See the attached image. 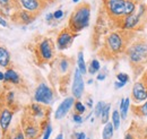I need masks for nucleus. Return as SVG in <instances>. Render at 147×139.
<instances>
[{
	"label": "nucleus",
	"mask_w": 147,
	"mask_h": 139,
	"mask_svg": "<svg viewBox=\"0 0 147 139\" xmlns=\"http://www.w3.org/2000/svg\"><path fill=\"white\" fill-rule=\"evenodd\" d=\"M93 83V79H90V80H88V82H87V84H90V85H91V84H92Z\"/></svg>",
	"instance_id": "nucleus-45"
},
{
	"label": "nucleus",
	"mask_w": 147,
	"mask_h": 139,
	"mask_svg": "<svg viewBox=\"0 0 147 139\" xmlns=\"http://www.w3.org/2000/svg\"><path fill=\"white\" fill-rule=\"evenodd\" d=\"M86 139H90V138H86Z\"/></svg>",
	"instance_id": "nucleus-49"
},
{
	"label": "nucleus",
	"mask_w": 147,
	"mask_h": 139,
	"mask_svg": "<svg viewBox=\"0 0 147 139\" xmlns=\"http://www.w3.org/2000/svg\"><path fill=\"white\" fill-rule=\"evenodd\" d=\"M75 100H76V99H75L74 96H68V97H66V99L59 104L58 109L55 110V120H61V119H63V118L69 113V111L73 109Z\"/></svg>",
	"instance_id": "nucleus-12"
},
{
	"label": "nucleus",
	"mask_w": 147,
	"mask_h": 139,
	"mask_svg": "<svg viewBox=\"0 0 147 139\" xmlns=\"http://www.w3.org/2000/svg\"><path fill=\"white\" fill-rule=\"evenodd\" d=\"M44 1H47L49 5H50V3H52V2H55V0H44Z\"/></svg>",
	"instance_id": "nucleus-43"
},
{
	"label": "nucleus",
	"mask_w": 147,
	"mask_h": 139,
	"mask_svg": "<svg viewBox=\"0 0 147 139\" xmlns=\"http://www.w3.org/2000/svg\"><path fill=\"white\" fill-rule=\"evenodd\" d=\"M114 134V127L112 124V122H107L104 124L103 131H102V139H112Z\"/></svg>",
	"instance_id": "nucleus-21"
},
{
	"label": "nucleus",
	"mask_w": 147,
	"mask_h": 139,
	"mask_svg": "<svg viewBox=\"0 0 147 139\" xmlns=\"http://www.w3.org/2000/svg\"><path fill=\"white\" fill-rule=\"evenodd\" d=\"M74 2H79V0H73Z\"/></svg>",
	"instance_id": "nucleus-46"
},
{
	"label": "nucleus",
	"mask_w": 147,
	"mask_h": 139,
	"mask_svg": "<svg viewBox=\"0 0 147 139\" xmlns=\"http://www.w3.org/2000/svg\"><path fill=\"white\" fill-rule=\"evenodd\" d=\"M9 65H10V53L5 47H0V66L7 68Z\"/></svg>",
	"instance_id": "nucleus-19"
},
{
	"label": "nucleus",
	"mask_w": 147,
	"mask_h": 139,
	"mask_svg": "<svg viewBox=\"0 0 147 139\" xmlns=\"http://www.w3.org/2000/svg\"><path fill=\"white\" fill-rule=\"evenodd\" d=\"M10 139H25L24 132L19 129V130H17V132H16V134H14V136H13Z\"/></svg>",
	"instance_id": "nucleus-32"
},
{
	"label": "nucleus",
	"mask_w": 147,
	"mask_h": 139,
	"mask_svg": "<svg viewBox=\"0 0 147 139\" xmlns=\"http://www.w3.org/2000/svg\"><path fill=\"white\" fill-rule=\"evenodd\" d=\"M117 80L123 82V83H127L128 84L129 80H130V77H129L128 74H126V72H118L117 74Z\"/></svg>",
	"instance_id": "nucleus-29"
},
{
	"label": "nucleus",
	"mask_w": 147,
	"mask_h": 139,
	"mask_svg": "<svg viewBox=\"0 0 147 139\" xmlns=\"http://www.w3.org/2000/svg\"><path fill=\"white\" fill-rule=\"evenodd\" d=\"M3 82L10 83V84H14V85H18L20 83V76L18 75V72L15 71L14 69H8L5 72Z\"/></svg>",
	"instance_id": "nucleus-17"
},
{
	"label": "nucleus",
	"mask_w": 147,
	"mask_h": 139,
	"mask_svg": "<svg viewBox=\"0 0 147 139\" xmlns=\"http://www.w3.org/2000/svg\"><path fill=\"white\" fill-rule=\"evenodd\" d=\"M135 76H140L147 67V36L137 34L125 52Z\"/></svg>",
	"instance_id": "nucleus-2"
},
{
	"label": "nucleus",
	"mask_w": 147,
	"mask_h": 139,
	"mask_svg": "<svg viewBox=\"0 0 147 139\" xmlns=\"http://www.w3.org/2000/svg\"><path fill=\"white\" fill-rule=\"evenodd\" d=\"M55 1H57V0H55Z\"/></svg>",
	"instance_id": "nucleus-50"
},
{
	"label": "nucleus",
	"mask_w": 147,
	"mask_h": 139,
	"mask_svg": "<svg viewBox=\"0 0 147 139\" xmlns=\"http://www.w3.org/2000/svg\"><path fill=\"white\" fill-rule=\"evenodd\" d=\"M87 136L84 131H80V132H76L75 134V139H86Z\"/></svg>",
	"instance_id": "nucleus-34"
},
{
	"label": "nucleus",
	"mask_w": 147,
	"mask_h": 139,
	"mask_svg": "<svg viewBox=\"0 0 147 139\" xmlns=\"http://www.w3.org/2000/svg\"><path fill=\"white\" fill-rule=\"evenodd\" d=\"M18 2L23 9L36 15H40V13L49 6V3L44 0H18Z\"/></svg>",
	"instance_id": "nucleus-11"
},
{
	"label": "nucleus",
	"mask_w": 147,
	"mask_h": 139,
	"mask_svg": "<svg viewBox=\"0 0 147 139\" xmlns=\"http://www.w3.org/2000/svg\"><path fill=\"white\" fill-rule=\"evenodd\" d=\"M3 79H5V74L0 71V82H3Z\"/></svg>",
	"instance_id": "nucleus-41"
},
{
	"label": "nucleus",
	"mask_w": 147,
	"mask_h": 139,
	"mask_svg": "<svg viewBox=\"0 0 147 139\" xmlns=\"http://www.w3.org/2000/svg\"><path fill=\"white\" fill-rule=\"evenodd\" d=\"M132 1H135V2H137V3H140V2H143V0H132Z\"/></svg>",
	"instance_id": "nucleus-44"
},
{
	"label": "nucleus",
	"mask_w": 147,
	"mask_h": 139,
	"mask_svg": "<svg viewBox=\"0 0 147 139\" xmlns=\"http://www.w3.org/2000/svg\"><path fill=\"white\" fill-rule=\"evenodd\" d=\"M35 57L36 61L41 65L48 63L53 60L55 54V45L50 37L42 38L35 45Z\"/></svg>",
	"instance_id": "nucleus-4"
},
{
	"label": "nucleus",
	"mask_w": 147,
	"mask_h": 139,
	"mask_svg": "<svg viewBox=\"0 0 147 139\" xmlns=\"http://www.w3.org/2000/svg\"><path fill=\"white\" fill-rule=\"evenodd\" d=\"M125 139H134V136L131 135V134H126V136H125Z\"/></svg>",
	"instance_id": "nucleus-40"
},
{
	"label": "nucleus",
	"mask_w": 147,
	"mask_h": 139,
	"mask_svg": "<svg viewBox=\"0 0 147 139\" xmlns=\"http://www.w3.org/2000/svg\"><path fill=\"white\" fill-rule=\"evenodd\" d=\"M131 112L137 118H146L147 117V100L140 104H136L131 107Z\"/></svg>",
	"instance_id": "nucleus-16"
},
{
	"label": "nucleus",
	"mask_w": 147,
	"mask_h": 139,
	"mask_svg": "<svg viewBox=\"0 0 147 139\" xmlns=\"http://www.w3.org/2000/svg\"><path fill=\"white\" fill-rule=\"evenodd\" d=\"M111 120H112V124L114 127V130H118L120 128V123H121V117H120V112L119 110H114L112 112V115H111Z\"/></svg>",
	"instance_id": "nucleus-24"
},
{
	"label": "nucleus",
	"mask_w": 147,
	"mask_h": 139,
	"mask_svg": "<svg viewBox=\"0 0 147 139\" xmlns=\"http://www.w3.org/2000/svg\"><path fill=\"white\" fill-rule=\"evenodd\" d=\"M52 131H53V129H52L51 123H48V124H47V127H45V128H44V130H43L42 139H50L51 135H52Z\"/></svg>",
	"instance_id": "nucleus-28"
},
{
	"label": "nucleus",
	"mask_w": 147,
	"mask_h": 139,
	"mask_svg": "<svg viewBox=\"0 0 147 139\" xmlns=\"http://www.w3.org/2000/svg\"><path fill=\"white\" fill-rule=\"evenodd\" d=\"M100 69H101V63H100V61H98L97 59H93L92 61H91V63H90V67H88L87 72L91 74V75H95L96 72L100 71Z\"/></svg>",
	"instance_id": "nucleus-25"
},
{
	"label": "nucleus",
	"mask_w": 147,
	"mask_h": 139,
	"mask_svg": "<svg viewBox=\"0 0 147 139\" xmlns=\"http://www.w3.org/2000/svg\"><path fill=\"white\" fill-rule=\"evenodd\" d=\"M126 85H127V83H123V82H119V80L114 82V88H115V89H119V88L126 86Z\"/></svg>",
	"instance_id": "nucleus-35"
},
{
	"label": "nucleus",
	"mask_w": 147,
	"mask_h": 139,
	"mask_svg": "<svg viewBox=\"0 0 147 139\" xmlns=\"http://www.w3.org/2000/svg\"><path fill=\"white\" fill-rule=\"evenodd\" d=\"M110 111H111V104L110 103H105L103 110H102V113H101V122L102 124H105L107 122H109L110 120Z\"/></svg>",
	"instance_id": "nucleus-23"
},
{
	"label": "nucleus",
	"mask_w": 147,
	"mask_h": 139,
	"mask_svg": "<svg viewBox=\"0 0 147 139\" xmlns=\"http://www.w3.org/2000/svg\"><path fill=\"white\" fill-rule=\"evenodd\" d=\"M91 20V5L87 1L79 2L68 20V28L74 33H79L86 27H88Z\"/></svg>",
	"instance_id": "nucleus-3"
},
{
	"label": "nucleus",
	"mask_w": 147,
	"mask_h": 139,
	"mask_svg": "<svg viewBox=\"0 0 147 139\" xmlns=\"http://www.w3.org/2000/svg\"><path fill=\"white\" fill-rule=\"evenodd\" d=\"M146 13H147V3H146Z\"/></svg>",
	"instance_id": "nucleus-48"
},
{
	"label": "nucleus",
	"mask_w": 147,
	"mask_h": 139,
	"mask_svg": "<svg viewBox=\"0 0 147 139\" xmlns=\"http://www.w3.org/2000/svg\"><path fill=\"white\" fill-rule=\"evenodd\" d=\"M63 17V11H62V9H57L55 13H53V18H55V20H60V19H62Z\"/></svg>",
	"instance_id": "nucleus-31"
},
{
	"label": "nucleus",
	"mask_w": 147,
	"mask_h": 139,
	"mask_svg": "<svg viewBox=\"0 0 147 139\" xmlns=\"http://www.w3.org/2000/svg\"><path fill=\"white\" fill-rule=\"evenodd\" d=\"M77 68L82 72V75H86L87 74V66L85 63V59H84V53L80 50L77 55Z\"/></svg>",
	"instance_id": "nucleus-20"
},
{
	"label": "nucleus",
	"mask_w": 147,
	"mask_h": 139,
	"mask_svg": "<svg viewBox=\"0 0 147 139\" xmlns=\"http://www.w3.org/2000/svg\"><path fill=\"white\" fill-rule=\"evenodd\" d=\"M104 105L105 103L103 102V101H100V102H97V104L95 105V107H94V117H95V119H97V118H101V113H102V110H103V107H104Z\"/></svg>",
	"instance_id": "nucleus-27"
},
{
	"label": "nucleus",
	"mask_w": 147,
	"mask_h": 139,
	"mask_svg": "<svg viewBox=\"0 0 147 139\" xmlns=\"http://www.w3.org/2000/svg\"><path fill=\"white\" fill-rule=\"evenodd\" d=\"M107 78V75L104 74V72H101V74H97V76H96V79L97 80H100V82H102V80H104Z\"/></svg>",
	"instance_id": "nucleus-36"
},
{
	"label": "nucleus",
	"mask_w": 147,
	"mask_h": 139,
	"mask_svg": "<svg viewBox=\"0 0 147 139\" xmlns=\"http://www.w3.org/2000/svg\"><path fill=\"white\" fill-rule=\"evenodd\" d=\"M73 121L77 124H82L83 121H84V118L82 117V114H78V113H74L73 114Z\"/></svg>",
	"instance_id": "nucleus-30"
},
{
	"label": "nucleus",
	"mask_w": 147,
	"mask_h": 139,
	"mask_svg": "<svg viewBox=\"0 0 147 139\" xmlns=\"http://www.w3.org/2000/svg\"><path fill=\"white\" fill-rule=\"evenodd\" d=\"M0 25H1L2 27H7V26H8V24H7L6 19H5L3 17H1V16H0Z\"/></svg>",
	"instance_id": "nucleus-38"
},
{
	"label": "nucleus",
	"mask_w": 147,
	"mask_h": 139,
	"mask_svg": "<svg viewBox=\"0 0 147 139\" xmlns=\"http://www.w3.org/2000/svg\"><path fill=\"white\" fill-rule=\"evenodd\" d=\"M14 97H15V94H14V92H9L8 93V95H7V102H8V104H13V102H14Z\"/></svg>",
	"instance_id": "nucleus-33"
},
{
	"label": "nucleus",
	"mask_w": 147,
	"mask_h": 139,
	"mask_svg": "<svg viewBox=\"0 0 147 139\" xmlns=\"http://www.w3.org/2000/svg\"><path fill=\"white\" fill-rule=\"evenodd\" d=\"M130 100L135 104H140L147 100V69L140 75V78L134 84Z\"/></svg>",
	"instance_id": "nucleus-6"
},
{
	"label": "nucleus",
	"mask_w": 147,
	"mask_h": 139,
	"mask_svg": "<svg viewBox=\"0 0 147 139\" xmlns=\"http://www.w3.org/2000/svg\"><path fill=\"white\" fill-rule=\"evenodd\" d=\"M0 6L5 7L7 10L13 9V8H15L16 10L22 9V7H20V5H19L18 0H0Z\"/></svg>",
	"instance_id": "nucleus-22"
},
{
	"label": "nucleus",
	"mask_w": 147,
	"mask_h": 139,
	"mask_svg": "<svg viewBox=\"0 0 147 139\" xmlns=\"http://www.w3.org/2000/svg\"><path fill=\"white\" fill-rule=\"evenodd\" d=\"M130 97H126V99H121L120 102V107H119V112H120V117L121 120H126L128 112L130 110Z\"/></svg>",
	"instance_id": "nucleus-18"
},
{
	"label": "nucleus",
	"mask_w": 147,
	"mask_h": 139,
	"mask_svg": "<svg viewBox=\"0 0 147 139\" xmlns=\"http://www.w3.org/2000/svg\"><path fill=\"white\" fill-rule=\"evenodd\" d=\"M34 101L43 105H50L55 101V93L53 89L49 86L47 83L41 82L36 86L33 95Z\"/></svg>",
	"instance_id": "nucleus-7"
},
{
	"label": "nucleus",
	"mask_w": 147,
	"mask_h": 139,
	"mask_svg": "<svg viewBox=\"0 0 147 139\" xmlns=\"http://www.w3.org/2000/svg\"><path fill=\"white\" fill-rule=\"evenodd\" d=\"M84 90H85V83H84V78L82 72L76 68L74 71V80L73 85H71V94L76 100H80L82 96L84 95Z\"/></svg>",
	"instance_id": "nucleus-10"
},
{
	"label": "nucleus",
	"mask_w": 147,
	"mask_h": 139,
	"mask_svg": "<svg viewBox=\"0 0 147 139\" xmlns=\"http://www.w3.org/2000/svg\"><path fill=\"white\" fill-rule=\"evenodd\" d=\"M103 7L107 15L115 23V25L125 17L126 0H103Z\"/></svg>",
	"instance_id": "nucleus-5"
},
{
	"label": "nucleus",
	"mask_w": 147,
	"mask_h": 139,
	"mask_svg": "<svg viewBox=\"0 0 147 139\" xmlns=\"http://www.w3.org/2000/svg\"><path fill=\"white\" fill-rule=\"evenodd\" d=\"M14 117V112L11 110H9L8 107H3L0 111V127L3 131H6L9 128V124L13 120Z\"/></svg>",
	"instance_id": "nucleus-14"
},
{
	"label": "nucleus",
	"mask_w": 147,
	"mask_h": 139,
	"mask_svg": "<svg viewBox=\"0 0 147 139\" xmlns=\"http://www.w3.org/2000/svg\"><path fill=\"white\" fill-rule=\"evenodd\" d=\"M0 128H1V127H0ZM0 138H1V131H0Z\"/></svg>",
	"instance_id": "nucleus-47"
},
{
	"label": "nucleus",
	"mask_w": 147,
	"mask_h": 139,
	"mask_svg": "<svg viewBox=\"0 0 147 139\" xmlns=\"http://www.w3.org/2000/svg\"><path fill=\"white\" fill-rule=\"evenodd\" d=\"M37 16L38 15L34 14V13H31L28 10L18 9V10H16L15 15L13 16L11 19H14L18 24H25V25H27V24H31L32 22H34Z\"/></svg>",
	"instance_id": "nucleus-13"
},
{
	"label": "nucleus",
	"mask_w": 147,
	"mask_h": 139,
	"mask_svg": "<svg viewBox=\"0 0 147 139\" xmlns=\"http://www.w3.org/2000/svg\"><path fill=\"white\" fill-rule=\"evenodd\" d=\"M138 32L127 31V30H119L113 31L110 34L107 35L104 45H103V54L101 57L103 59H115L122 54H125L128 45L136 37Z\"/></svg>",
	"instance_id": "nucleus-1"
},
{
	"label": "nucleus",
	"mask_w": 147,
	"mask_h": 139,
	"mask_svg": "<svg viewBox=\"0 0 147 139\" xmlns=\"http://www.w3.org/2000/svg\"><path fill=\"white\" fill-rule=\"evenodd\" d=\"M55 139H63V134H62V132H60L59 135H57Z\"/></svg>",
	"instance_id": "nucleus-42"
},
{
	"label": "nucleus",
	"mask_w": 147,
	"mask_h": 139,
	"mask_svg": "<svg viewBox=\"0 0 147 139\" xmlns=\"http://www.w3.org/2000/svg\"><path fill=\"white\" fill-rule=\"evenodd\" d=\"M57 68H58V71H59L61 75L68 74L69 69L71 68V59H69V58H67V57H61V58L58 60Z\"/></svg>",
	"instance_id": "nucleus-15"
},
{
	"label": "nucleus",
	"mask_w": 147,
	"mask_h": 139,
	"mask_svg": "<svg viewBox=\"0 0 147 139\" xmlns=\"http://www.w3.org/2000/svg\"><path fill=\"white\" fill-rule=\"evenodd\" d=\"M86 104H87V106L90 107V109H92L93 107V100L90 97V99H87V101H86Z\"/></svg>",
	"instance_id": "nucleus-39"
},
{
	"label": "nucleus",
	"mask_w": 147,
	"mask_h": 139,
	"mask_svg": "<svg viewBox=\"0 0 147 139\" xmlns=\"http://www.w3.org/2000/svg\"><path fill=\"white\" fill-rule=\"evenodd\" d=\"M77 36V33H74L73 31H70L68 27L61 30L59 32V34L57 36V41H55V48L60 51H63L66 49H68L71 44H73L75 37Z\"/></svg>",
	"instance_id": "nucleus-9"
},
{
	"label": "nucleus",
	"mask_w": 147,
	"mask_h": 139,
	"mask_svg": "<svg viewBox=\"0 0 147 139\" xmlns=\"http://www.w3.org/2000/svg\"><path fill=\"white\" fill-rule=\"evenodd\" d=\"M53 19H55V18H53V14H52V13H50V14H48V15L45 16V20H47L48 23H51Z\"/></svg>",
	"instance_id": "nucleus-37"
},
{
	"label": "nucleus",
	"mask_w": 147,
	"mask_h": 139,
	"mask_svg": "<svg viewBox=\"0 0 147 139\" xmlns=\"http://www.w3.org/2000/svg\"><path fill=\"white\" fill-rule=\"evenodd\" d=\"M23 130H24L23 132H24L25 139H38L41 137V134H43L40 121L32 118L31 115H27L24 118Z\"/></svg>",
	"instance_id": "nucleus-8"
},
{
	"label": "nucleus",
	"mask_w": 147,
	"mask_h": 139,
	"mask_svg": "<svg viewBox=\"0 0 147 139\" xmlns=\"http://www.w3.org/2000/svg\"><path fill=\"white\" fill-rule=\"evenodd\" d=\"M73 107H74V111H75L76 113H78V114H84V113L86 112V105L83 104L79 100L75 101Z\"/></svg>",
	"instance_id": "nucleus-26"
}]
</instances>
